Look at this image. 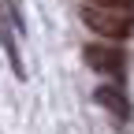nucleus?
Instances as JSON below:
<instances>
[{
  "mask_svg": "<svg viewBox=\"0 0 134 134\" xmlns=\"http://www.w3.org/2000/svg\"><path fill=\"white\" fill-rule=\"evenodd\" d=\"M82 19L93 34H100L104 41H123L134 34V15L130 11H119V8H104V4H93L86 0L82 4Z\"/></svg>",
  "mask_w": 134,
  "mask_h": 134,
  "instance_id": "nucleus-1",
  "label": "nucleus"
},
{
  "mask_svg": "<svg viewBox=\"0 0 134 134\" xmlns=\"http://www.w3.org/2000/svg\"><path fill=\"white\" fill-rule=\"evenodd\" d=\"M86 63L93 67L97 75H104V78H123V71H127V60H123V48H115V45H108V41H93V45H86Z\"/></svg>",
  "mask_w": 134,
  "mask_h": 134,
  "instance_id": "nucleus-2",
  "label": "nucleus"
},
{
  "mask_svg": "<svg viewBox=\"0 0 134 134\" xmlns=\"http://www.w3.org/2000/svg\"><path fill=\"white\" fill-rule=\"evenodd\" d=\"M97 100H100L104 108H112L119 119H123V115H127V108H130V104H127V97L115 90V86H100V90H97Z\"/></svg>",
  "mask_w": 134,
  "mask_h": 134,
  "instance_id": "nucleus-3",
  "label": "nucleus"
},
{
  "mask_svg": "<svg viewBox=\"0 0 134 134\" xmlns=\"http://www.w3.org/2000/svg\"><path fill=\"white\" fill-rule=\"evenodd\" d=\"M93 4H104V8H119V11H130V15H134V0H93Z\"/></svg>",
  "mask_w": 134,
  "mask_h": 134,
  "instance_id": "nucleus-4",
  "label": "nucleus"
}]
</instances>
